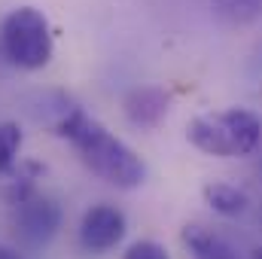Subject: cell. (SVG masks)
Segmentation results:
<instances>
[{"instance_id": "1", "label": "cell", "mask_w": 262, "mask_h": 259, "mask_svg": "<svg viewBox=\"0 0 262 259\" xmlns=\"http://www.w3.org/2000/svg\"><path fill=\"white\" fill-rule=\"evenodd\" d=\"M55 134L64 137L73 146V153L79 156V162L107 186H116L125 192L143 186V180H146L143 159L104 122L89 116L82 107L64 104L58 119H55Z\"/></svg>"}, {"instance_id": "16", "label": "cell", "mask_w": 262, "mask_h": 259, "mask_svg": "<svg viewBox=\"0 0 262 259\" xmlns=\"http://www.w3.org/2000/svg\"><path fill=\"white\" fill-rule=\"evenodd\" d=\"M259 98H262V92H259Z\"/></svg>"}, {"instance_id": "15", "label": "cell", "mask_w": 262, "mask_h": 259, "mask_svg": "<svg viewBox=\"0 0 262 259\" xmlns=\"http://www.w3.org/2000/svg\"><path fill=\"white\" fill-rule=\"evenodd\" d=\"M259 226H262V210H259Z\"/></svg>"}, {"instance_id": "8", "label": "cell", "mask_w": 262, "mask_h": 259, "mask_svg": "<svg viewBox=\"0 0 262 259\" xmlns=\"http://www.w3.org/2000/svg\"><path fill=\"white\" fill-rule=\"evenodd\" d=\"M201 198H204V204H207L213 213H220V217H226V220H238V217H244V213L253 207L250 195L244 192L241 186L223 183V180L204 183V186H201Z\"/></svg>"}, {"instance_id": "7", "label": "cell", "mask_w": 262, "mask_h": 259, "mask_svg": "<svg viewBox=\"0 0 262 259\" xmlns=\"http://www.w3.org/2000/svg\"><path fill=\"white\" fill-rule=\"evenodd\" d=\"M180 241L192 259H250L247 253L238 250V244L232 238H226L223 232H216L204 223H186L180 232Z\"/></svg>"}, {"instance_id": "2", "label": "cell", "mask_w": 262, "mask_h": 259, "mask_svg": "<svg viewBox=\"0 0 262 259\" xmlns=\"http://www.w3.org/2000/svg\"><path fill=\"white\" fill-rule=\"evenodd\" d=\"M186 140L213 159H250L262 143V119L244 107L198 113L186 125Z\"/></svg>"}, {"instance_id": "4", "label": "cell", "mask_w": 262, "mask_h": 259, "mask_svg": "<svg viewBox=\"0 0 262 259\" xmlns=\"http://www.w3.org/2000/svg\"><path fill=\"white\" fill-rule=\"evenodd\" d=\"M9 223L12 235L25 250H43L61 229V207L55 198L37 192L31 183L9 192Z\"/></svg>"}, {"instance_id": "9", "label": "cell", "mask_w": 262, "mask_h": 259, "mask_svg": "<svg viewBox=\"0 0 262 259\" xmlns=\"http://www.w3.org/2000/svg\"><path fill=\"white\" fill-rule=\"evenodd\" d=\"M213 15L229 28H247L262 18V0H213Z\"/></svg>"}, {"instance_id": "14", "label": "cell", "mask_w": 262, "mask_h": 259, "mask_svg": "<svg viewBox=\"0 0 262 259\" xmlns=\"http://www.w3.org/2000/svg\"><path fill=\"white\" fill-rule=\"evenodd\" d=\"M250 259H262V244H259V247H253V250H250Z\"/></svg>"}, {"instance_id": "10", "label": "cell", "mask_w": 262, "mask_h": 259, "mask_svg": "<svg viewBox=\"0 0 262 259\" xmlns=\"http://www.w3.org/2000/svg\"><path fill=\"white\" fill-rule=\"evenodd\" d=\"M21 149V128L15 122H0V171L12 168Z\"/></svg>"}, {"instance_id": "6", "label": "cell", "mask_w": 262, "mask_h": 259, "mask_svg": "<svg viewBox=\"0 0 262 259\" xmlns=\"http://www.w3.org/2000/svg\"><path fill=\"white\" fill-rule=\"evenodd\" d=\"M122 110L134 128L152 131L165 122V116L171 110V92H165L162 85H137L125 95Z\"/></svg>"}, {"instance_id": "11", "label": "cell", "mask_w": 262, "mask_h": 259, "mask_svg": "<svg viewBox=\"0 0 262 259\" xmlns=\"http://www.w3.org/2000/svg\"><path fill=\"white\" fill-rule=\"evenodd\" d=\"M122 259H171V253L165 250V244L152 241V238H140L128 244V250L122 253Z\"/></svg>"}, {"instance_id": "13", "label": "cell", "mask_w": 262, "mask_h": 259, "mask_svg": "<svg viewBox=\"0 0 262 259\" xmlns=\"http://www.w3.org/2000/svg\"><path fill=\"white\" fill-rule=\"evenodd\" d=\"M256 174H259V180H262V143H259V149H256Z\"/></svg>"}, {"instance_id": "5", "label": "cell", "mask_w": 262, "mask_h": 259, "mask_svg": "<svg viewBox=\"0 0 262 259\" xmlns=\"http://www.w3.org/2000/svg\"><path fill=\"white\" fill-rule=\"evenodd\" d=\"M125 232H128L125 213L116 204L101 201V204H92L79 220V247L92 256H104L122 244Z\"/></svg>"}, {"instance_id": "12", "label": "cell", "mask_w": 262, "mask_h": 259, "mask_svg": "<svg viewBox=\"0 0 262 259\" xmlns=\"http://www.w3.org/2000/svg\"><path fill=\"white\" fill-rule=\"evenodd\" d=\"M0 259H21V253H18L15 247H3V244H0Z\"/></svg>"}, {"instance_id": "3", "label": "cell", "mask_w": 262, "mask_h": 259, "mask_svg": "<svg viewBox=\"0 0 262 259\" xmlns=\"http://www.w3.org/2000/svg\"><path fill=\"white\" fill-rule=\"evenodd\" d=\"M0 46H3V55L9 58V64H15L18 70H43V67H49L52 52H55L49 21L34 6H18L3 18Z\"/></svg>"}]
</instances>
